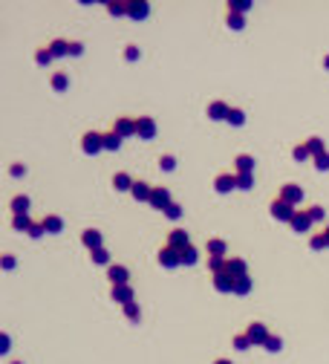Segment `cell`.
<instances>
[{
    "mask_svg": "<svg viewBox=\"0 0 329 364\" xmlns=\"http://www.w3.org/2000/svg\"><path fill=\"white\" fill-rule=\"evenodd\" d=\"M269 211H272V217L277 220V223H292L295 220V205H289V202H283L280 197L272 199V205H269Z\"/></svg>",
    "mask_w": 329,
    "mask_h": 364,
    "instance_id": "6da1fadb",
    "label": "cell"
},
{
    "mask_svg": "<svg viewBox=\"0 0 329 364\" xmlns=\"http://www.w3.org/2000/svg\"><path fill=\"white\" fill-rule=\"evenodd\" d=\"M81 150L87 156H96L104 150V133H96V130H87L81 136Z\"/></svg>",
    "mask_w": 329,
    "mask_h": 364,
    "instance_id": "7a4b0ae2",
    "label": "cell"
},
{
    "mask_svg": "<svg viewBox=\"0 0 329 364\" xmlns=\"http://www.w3.org/2000/svg\"><path fill=\"white\" fill-rule=\"evenodd\" d=\"M110 130H115L121 139H130V136L139 133V124H136V119H130V116H118L113 121V127H110Z\"/></svg>",
    "mask_w": 329,
    "mask_h": 364,
    "instance_id": "3957f363",
    "label": "cell"
},
{
    "mask_svg": "<svg viewBox=\"0 0 329 364\" xmlns=\"http://www.w3.org/2000/svg\"><path fill=\"white\" fill-rule=\"evenodd\" d=\"M246 335H248V341H251V347H254V344H266L272 332H269V327H266V324H260V321H251V324L246 327Z\"/></svg>",
    "mask_w": 329,
    "mask_h": 364,
    "instance_id": "277c9868",
    "label": "cell"
},
{
    "mask_svg": "<svg viewBox=\"0 0 329 364\" xmlns=\"http://www.w3.org/2000/svg\"><path fill=\"white\" fill-rule=\"evenodd\" d=\"M214 191H217V194H231V191H237V174H234V171L217 174V180H214Z\"/></svg>",
    "mask_w": 329,
    "mask_h": 364,
    "instance_id": "5b68a950",
    "label": "cell"
},
{
    "mask_svg": "<svg viewBox=\"0 0 329 364\" xmlns=\"http://www.w3.org/2000/svg\"><path fill=\"white\" fill-rule=\"evenodd\" d=\"M277 197L283 199V202H289V205H297V202L303 199V188H300L297 182H286V185L277 191Z\"/></svg>",
    "mask_w": 329,
    "mask_h": 364,
    "instance_id": "8992f818",
    "label": "cell"
},
{
    "mask_svg": "<svg viewBox=\"0 0 329 364\" xmlns=\"http://www.w3.org/2000/svg\"><path fill=\"white\" fill-rule=\"evenodd\" d=\"M159 266L162 269H176V266H182V251H176V248H170V246L159 248Z\"/></svg>",
    "mask_w": 329,
    "mask_h": 364,
    "instance_id": "52a82bcc",
    "label": "cell"
},
{
    "mask_svg": "<svg viewBox=\"0 0 329 364\" xmlns=\"http://www.w3.org/2000/svg\"><path fill=\"white\" fill-rule=\"evenodd\" d=\"M150 205L156 208V211H167L170 205H173V199H170V191L167 188H153V194H150Z\"/></svg>",
    "mask_w": 329,
    "mask_h": 364,
    "instance_id": "ba28073f",
    "label": "cell"
},
{
    "mask_svg": "<svg viewBox=\"0 0 329 364\" xmlns=\"http://www.w3.org/2000/svg\"><path fill=\"white\" fill-rule=\"evenodd\" d=\"M110 298H113L115 303H121V306H127V303L136 301V292H133L130 283H121V286H113V289H110Z\"/></svg>",
    "mask_w": 329,
    "mask_h": 364,
    "instance_id": "9c48e42d",
    "label": "cell"
},
{
    "mask_svg": "<svg viewBox=\"0 0 329 364\" xmlns=\"http://www.w3.org/2000/svg\"><path fill=\"white\" fill-rule=\"evenodd\" d=\"M167 246L176 248V251H185V248L194 246V243H191V237H188V232H185V229H173V232L167 234Z\"/></svg>",
    "mask_w": 329,
    "mask_h": 364,
    "instance_id": "30bf717a",
    "label": "cell"
},
{
    "mask_svg": "<svg viewBox=\"0 0 329 364\" xmlns=\"http://www.w3.org/2000/svg\"><path fill=\"white\" fill-rule=\"evenodd\" d=\"M81 243L90 248V251H99V248H104V237H101L99 229H84V232H81Z\"/></svg>",
    "mask_w": 329,
    "mask_h": 364,
    "instance_id": "8fae6325",
    "label": "cell"
},
{
    "mask_svg": "<svg viewBox=\"0 0 329 364\" xmlns=\"http://www.w3.org/2000/svg\"><path fill=\"white\" fill-rule=\"evenodd\" d=\"M150 15V3L148 0H127V17L133 20H145Z\"/></svg>",
    "mask_w": 329,
    "mask_h": 364,
    "instance_id": "7c38bea8",
    "label": "cell"
},
{
    "mask_svg": "<svg viewBox=\"0 0 329 364\" xmlns=\"http://www.w3.org/2000/svg\"><path fill=\"white\" fill-rule=\"evenodd\" d=\"M225 272H228L234 281H240V278H246L248 275V263L243 260V257H228V260H225Z\"/></svg>",
    "mask_w": 329,
    "mask_h": 364,
    "instance_id": "4fadbf2b",
    "label": "cell"
},
{
    "mask_svg": "<svg viewBox=\"0 0 329 364\" xmlns=\"http://www.w3.org/2000/svg\"><path fill=\"white\" fill-rule=\"evenodd\" d=\"M107 278H110V283L113 286H121V283H130V269L121 263H113L110 269H107Z\"/></svg>",
    "mask_w": 329,
    "mask_h": 364,
    "instance_id": "5bb4252c",
    "label": "cell"
},
{
    "mask_svg": "<svg viewBox=\"0 0 329 364\" xmlns=\"http://www.w3.org/2000/svg\"><path fill=\"white\" fill-rule=\"evenodd\" d=\"M136 124H139V133H136L139 139H153L156 130H159V127H156V119H150V116H139Z\"/></svg>",
    "mask_w": 329,
    "mask_h": 364,
    "instance_id": "9a60e30c",
    "label": "cell"
},
{
    "mask_svg": "<svg viewBox=\"0 0 329 364\" xmlns=\"http://www.w3.org/2000/svg\"><path fill=\"white\" fill-rule=\"evenodd\" d=\"M234 286H237V281L231 278L228 272L222 269V272H217L214 275V289L217 292H222V295H228V292H234Z\"/></svg>",
    "mask_w": 329,
    "mask_h": 364,
    "instance_id": "2e32d148",
    "label": "cell"
},
{
    "mask_svg": "<svg viewBox=\"0 0 329 364\" xmlns=\"http://www.w3.org/2000/svg\"><path fill=\"white\" fill-rule=\"evenodd\" d=\"M312 226H315V223H312V217H309V211H297L295 220L289 223V229H292V232H297V234H306Z\"/></svg>",
    "mask_w": 329,
    "mask_h": 364,
    "instance_id": "e0dca14e",
    "label": "cell"
},
{
    "mask_svg": "<svg viewBox=\"0 0 329 364\" xmlns=\"http://www.w3.org/2000/svg\"><path fill=\"white\" fill-rule=\"evenodd\" d=\"M228 113H231V107L225 101H211L208 104V119L211 121H228Z\"/></svg>",
    "mask_w": 329,
    "mask_h": 364,
    "instance_id": "ac0fdd59",
    "label": "cell"
},
{
    "mask_svg": "<svg viewBox=\"0 0 329 364\" xmlns=\"http://www.w3.org/2000/svg\"><path fill=\"white\" fill-rule=\"evenodd\" d=\"M234 174H254V156L251 153H240L234 159Z\"/></svg>",
    "mask_w": 329,
    "mask_h": 364,
    "instance_id": "d6986e66",
    "label": "cell"
},
{
    "mask_svg": "<svg viewBox=\"0 0 329 364\" xmlns=\"http://www.w3.org/2000/svg\"><path fill=\"white\" fill-rule=\"evenodd\" d=\"M9 208H12V217L29 214V197H26V194H15V197L9 199Z\"/></svg>",
    "mask_w": 329,
    "mask_h": 364,
    "instance_id": "ffe728a7",
    "label": "cell"
},
{
    "mask_svg": "<svg viewBox=\"0 0 329 364\" xmlns=\"http://www.w3.org/2000/svg\"><path fill=\"white\" fill-rule=\"evenodd\" d=\"M41 223H44L47 234H61V232H64V220H61L58 214H47Z\"/></svg>",
    "mask_w": 329,
    "mask_h": 364,
    "instance_id": "44dd1931",
    "label": "cell"
},
{
    "mask_svg": "<svg viewBox=\"0 0 329 364\" xmlns=\"http://www.w3.org/2000/svg\"><path fill=\"white\" fill-rule=\"evenodd\" d=\"M130 194H133V199H139V202H150V194H153V188H150L148 182H142V180H139L136 185H133V191H130Z\"/></svg>",
    "mask_w": 329,
    "mask_h": 364,
    "instance_id": "7402d4cb",
    "label": "cell"
},
{
    "mask_svg": "<svg viewBox=\"0 0 329 364\" xmlns=\"http://www.w3.org/2000/svg\"><path fill=\"white\" fill-rule=\"evenodd\" d=\"M50 87L55 93H66V90H69V75H66V72H52Z\"/></svg>",
    "mask_w": 329,
    "mask_h": 364,
    "instance_id": "603a6c76",
    "label": "cell"
},
{
    "mask_svg": "<svg viewBox=\"0 0 329 364\" xmlns=\"http://www.w3.org/2000/svg\"><path fill=\"white\" fill-rule=\"evenodd\" d=\"M50 52H52V58H64V55H69V41H64V38L50 41Z\"/></svg>",
    "mask_w": 329,
    "mask_h": 364,
    "instance_id": "cb8c5ba5",
    "label": "cell"
},
{
    "mask_svg": "<svg viewBox=\"0 0 329 364\" xmlns=\"http://www.w3.org/2000/svg\"><path fill=\"white\" fill-rule=\"evenodd\" d=\"M133 185H136V180H133L130 174H115V177H113V188H115V191H133Z\"/></svg>",
    "mask_w": 329,
    "mask_h": 364,
    "instance_id": "d4e9b609",
    "label": "cell"
},
{
    "mask_svg": "<svg viewBox=\"0 0 329 364\" xmlns=\"http://www.w3.org/2000/svg\"><path fill=\"white\" fill-rule=\"evenodd\" d=\"M208 257H225V240L222 237H211L208 240Z\"/></svg>",
    "mask_w": 329,
    "mask_h": 364,
    "instance_id": "484cf974",
    "label": "cell"
},
{
    "mask_svg": "<svg viewBox=\"0 0 329 364\" xmlns=\"http://www.w3.org/2000/svg\"><path fill=\"white\" fill-rule=\"evenodd\" d=\"M32 226L35 223H32V217L29 214H15L12 217V229H15V232H29Z\"/></svg>",
    "mask_w": 329,
    "mask_h": 364,
    "instance_id": "4316f807",
    "label": "cell"
},
{
    "mask_svg": "<svg viewBox=\"0 0 329 364\" xmlns=\"http://www.w3.org/2000/svg\"><path fill=\"white\" fill-rule=\"evenodd\" d=\"M225 23H228V29L240 32V29H246V15H237V12H225Z\"/></svg>",
    "mask_w": 329,
    "mask_h": 364,
    "instance_id": "83f0119b",
    "label": "cell"
},
{
    "mask_svg": "<svg viewBox=\"0 0 329 364\" xmlns=\"http://www.w3.org/2000/svg\"><path fill=\"white\" fill-rule=\"evenodd\" d=\"M306 148H309V153H312V159L315 156H321V153H327V145H324L321 136H309V139H306Z\"/></svg>",
    "mask_w": 329,
    "mask_h": 364,
    "instance_id": "f1b7e54d",
    "label": "cell"
},
{
    "mask_svg": "<svg viewBox=\"0 0 329 364\" xmlns=\"http://www.w3.org/2000/svg\"><path fill=\"white\" fill-rule=\"evenodd\" d=\"M107 15L110 17H124L127 15V0H113V3H107Z\"/></svg>",
    "mask_w": 329,
    "mask_h": 364,
    "instance_id": "f546056e",
    "label": "cell"
},
{
    "mask_svg": "<svg viewBox=\"0 0 329 364\" xmlns=\"http://www.w3.org/2000/svg\"><path fill=\"white\" fill-rule=\"evenodd\" d=\"M309 248H312V251H324V248H329L327 232H315L312 237H309Z\"/></svg>",
    "mask_w": 329,
    "mask_h": 364,
    "instance_id": "4dcf8cb0",
    "label": "cell"
},
{
    "mask_svg": "<svg viewBox=\"0 0 329 364\" xmlns=\"http://www.w3.org/2000/svg\"><path fill=\"white\" fill-rule=\"evenodd\" d=\"M121 142H124V139H121L115 130L104 133V150H118V148H121Z\"/></svg>",
    "mask_w": 329,
    "mask_h": 364,
    "instance_id": "1f68e13d",
    "label": "cell"
},
{
    "mask_svg": "<svg viewBox=\"0 0 329 364\" xmlns=\"http://www.w3.org/2000/svg\"><path fill=\"white\" fill-rule=\"evenodd\" d=\"M90 260H93V263L96 266H107V269H110V251H107V248H99V251H90Z\"/></svg>",
    "mask_w": 329,
    "mask_h": 364,
    "instance_id": "d6a6232c",
    "label": "cell"
},
{
    "mask_svg": "<svg viewBox=\"0 0 329 364\" xmlns=\"http://www.w3.org/2000/svg\"><path fill=\"white\" fill-rule=\"evenodd\" d=\"M121 309H124V318H127L130 324H139V321H142V309H139V303H136V301L127 303V306H121Z\"/></svg>",
    "mask_w": 329,
    "mask_h": 364,
    "instance_id": "836d02e7",
    "label": "cell"
},
{
    "mask_svg": "<svg viewBox=\"0 0 329 364\" xmlns=\"http://www.w3.org/2000/svg\"><path fill=\"white\" fill-rule=\"evenodd\" d=\"M159 171H164V174L176 171V156H173V153H162V156H159Z\"/></svg>",
    "mask_w": 329,
    "mask_h": 364,
    "instance_id": "e575fe53",
    "label": "cell"
},
{
    "mask_svg": "<svg viewBox=\"0 0 329 364\" xmlns=\"http://www.w3.org/2000/svg\"><path fill=\"white\" fill-rule=\"evenodd\" d=\"M251 0H231L228 3V12H237V15H246V12H251Z\"/></svg>",
    "mask_w": 329,
    "mask_h": 364,
    "instance_id": "d590c367",
    "label": "cell"
},
{
    "mask_svg": "<svg viewBox=\"0 0 329 364\" xmlns=\"http://www.w3.org/2000/svg\"><path fill=\"white\" fill-rule=\"evenodd\" d=\"M35 64H38V66H50V64H52L50 47H41V50H35Z\"/></svg>",
    "mask_w": 329,
    "mask_h": 364,
    "instance_id": "8d00e7d4",
    "label": "cell"
},
{
    "mask_svg": "<svg viewBox=\"0 0 329 364\" xmlns=\"http://www.w3.org/2000/svg\"><path fill=\"white\" fill-rule=\"evenodd\" d=\"M228 124H231V127H243V124H246V113H243L240 107H231V113H228Z\"/></svg>",
    "mask_w": 329,
    "mask_h": 364,
    "instance_id": "74e56055",
    "label": "cell"
},
{
    "mask_svg": "<svg viewBox=\"0 0 329 364\" xmlns=\"http://www.w3.org/2000/svg\"><path fill=\"white\" fill-rule=\"evenodd\" d=\"M251 289H254V281L246 275V278H240V281H237V286H234V295H248Z\"/></svg>",
    "mask_w": 329,
    "mask_h": 364,
    "instance_id": "f35d334b",
    "label": "cell"
},
{
    "mask_svg": "<svg viewBox=\"0 0 329 364\" xmlns=\"http://www.w3.org/2000/svg\"><path fill=\"white\" fill-rule=\"evenodd\" d=\"M199 260V251H197V246H188L185 251H182V266H194Z\"/></svg>",
    "mask_w": 329,
    "mask_h": 364,
    "instance_id": "ab89813d",
    "label": "cell"
},
{
    "mask_svg": "<svg viewBox=\"0 0 329 364\" xmlns=\"http://www.w3.org/2000/svg\"><path fill=\"white\" fill-rule=\"evenodd\" d=\"M292 156H295V162H306V159H312V153H309V148H306V142H300V145H295V150H292Z\"/></svg>",
    "mask_w": 329,
    "mask_h": 364,
    "instance_id": "60d3db41",
    "label": "cell"
},
{
    "mask_svg": "<svg viewBox=\"0 0 329 364\" xmlns=\"http://www.w3.org/2000/svg\"><path fill=\"white\" fill-rule=\"evenodd\" d=\"M237 188H240V191L254 188V174H237Z\"/></svg>",
    "mask_w": 329,
    "mask_h": 364,
    "instance_id": "b9f144b4",
    "label": "cell"
},
{
    "mask_svg": "<svg viewBox=\"0 0 329 364\" xmlns=\"http://www.w3.org/2000/svg\"><path fill=\"white\" fill-rule=\"evenodd\" d=\"M139 58H142V50H139V47H136V44H127V47H124V61H139Z\"/></svg>",
    "mask_w": 329,
    "mask_h": 364,
    "instance_id": "7bdbcfd3",
    "label": "cell"
},
{
    "mask_svg": "<svg viewBox=\"0 0 329 364\" xmlns=\"http://www.w3.org/2000/svg\"><path fill=\"white\" fill-rule=\"evenodd\" d=\"M263 347L269 350V353H280V350H283V338H280V335H269V341H266Z\"/></svg>",
    "mask_w": 329,
    "mask_h": 364,
    "instance_id": "ee69618b",
    "label": "cell"
},
{
    "mask_svg": "<svg viewBox=\"0 0 329 364\" xmlns=\"http://www.w3.org/2000/svg\"><path fill=\"white\" fill-rule=\"evenodd\" d=\"M231 344H234V350H248V347H251V341H248V335H246V332L234 335V338H231Z\"/></svg>",
    "mask_w": 329,
    "mask_h": 364,
    "instance_id": "f6af8a7d",
    "label": "cell"
},
{
    "mask_svg": "<svg viewBox=\"0 0 329 364\" xmlns=\"http://www.w3.org/2000/svg\"><path fill=\"white\" fill-rule=\"evenodd\" d=\"M306 211L312 217V223H324V220H327V211H324L321 205H312V208H306Z\"/></svg>",
    "mask_w": 329,
    "mask_h": 364,
    "instance_id": "bcb514c9",
    "label": "cell"
},
{
    "mask_svg": "<svg viewBox=\"0 0 329 364\" xmlns=\"http://www.w3.org/2000/svg\"><path fill=\"white\" fill-rule=\"evenodd\" d=\"M225 260H228V257H208V269H211V272H222V269H225Z\"/></svg>",
    "mask_w": 329,
    "mask_h": 364,
    "instance_id": "7dc6e473",
    "label": "cell"
},
{
    "mask_svg": "<svg viewBox=\"0 0 329 364\" xmlns=\"http://www.w3.org/2000/svg\"><path fill=\"white\" fill-rule=\"evenodd\" d=\"M44 234H47V229H44V223H35L32 229H29V232H26V237H32V240H41V237H44Z\"/></svg>",
    "mask_w": 329,
    "mask_h": 364,
    "instance_id": "c3c4849f",
    "label": "cell"
},
{
    "mask_svg": "<svg viewBox=\"0 0 329 364\" xmlns=\"http://www.w3.org/2000/svg\"><path fill=\"white\" fill-rule=\"evenodd\" d=\"M312 162H315L318 171H329V150H327V153H321V156H315Z\"/></svg>",
    "mask_w": 329,
    "mask_h": 364,
    "instance_id": "681fc988",
    "label": "cell"
},
{
    "mask_svg": "<svg viewBox=\"0 0 329 364\" xmlns=\"http://www.w3.org/2000/svg\"><path fill=\"white\" fill-rule=\"evenodd\" d=\"M164 217H167V220H179V217H182V205H179V202H173V205L164 211Z\"/></svg>",
    "mask_w": 329,
    "mask_h": 364,
    "instance_id": "f907efd6",
    "label": "cell"
},
{
    "mask_svg": "<svg viewBox=\"0 0 329 364\" xmlns=\"http://www.w3.org/2000/svg\"><path fill=\"white\" fill-rule=\"evenodd\" d=\"M0 266H3V269H6V272H9V269H15V266H17V260H15V254H3V257H0Z\"/></svg>",
    "mask_w": 329,
    "mask_h": 364,
    "instance_id": "816d5d0a",
    "label": "cell"
},
{
    "mask_svg": "<svg viewBox=\"0 0 329 364\" xmlns=\"http://www.w3.org/2000/svg\"><path fill=\"white\" fill-rule=\"evenodd\" d=\"M69 55H72V58L84 55V44H81V41H69Z\"/></svg>",
    "mask_w": 329,
    "mask_h": 364,
    "instance_id": "f5cc1de1",
    "label": "cell"
},
{
    "mask_svg": "<svg viewBox=\"0 0 329 364\" xmlns=\"http://www.w3.org/2000/svg\"><path fill=\"white\" fill-rule=\"evenodd\" d=\"M9 347H12V338H9V335L3 332V335H0V353L6 356V353H9Z\"/></svg>",
    "mask_w": 329,
    "mask_h": 364,
    "instance_id": "db71d44e",
    "label": "cell"
},
{
    "mask_svg": "<svg viewBox=\"0 0 329 364\" xmlns=\"http://www.w3.org/2000/svg\"><path fill=\"white\" fill-rule=\"evenodd\" d=\"M23 174H26V168L20 165V162H15V165L9 168V177H15V180H17V177H23Z\"/></svg>",
    "mask_w": 329,
    "mask_h": 364,
    "instance_id": "11a10c76",
    "label": "cell"
},
{
    "mask_svg": "<svg viewBox=\"0 0 329 364\" xmlns=\"http://www.w3.org/2000/svg\"><path fill=\"white\" fill-rule=\"evenodd\" d=\"M214 364H234V362H231V359H217Z\"/></svg>",
    "mask_w": 329,
    "mask_h": 364,
    "instance_id": "9f6ffc18",
    "label": "cell"
},
{
    "mask_svg": "<svg viewBox=\"0 0 329 364\" xmlns=\"http://www.w3.org/2000/svg\"><path fill=\"white\" fill-rule=\"evenodd\" d=\"M324 66H327V69H329V55H327V58H324Z\"/></svg>",
    "mask_w": 329,
    "mask_h": 364,
    "instance_id": "6f0895ef",
    "label": "cell"
},
{
    "mask_svg": "<svg viewBox=\"0 0 329 364\" xmlns=\"http://www.w3.org/2000/svg\"><path fill=\"white\" fill-rule=\"evenodd\" d=\"M324 232H327V243H329V223H327V229H324Z\"/></svg>",
    "mask_w": 329,
    "mask_h": 364,
    "instance_id": "680465c9",
    "label": "cell"
},
{
    "mask_svg": "<svg viewBox=\"0 0 329 364\" xmlns=\"http://www.w3.org/2000/svg\"><path fill=\"white\" fill-rule=\"evenodd\" d=\"M9 364H23V362H9Z\"/></svg>",
    "mask_w": 329,
    "mask_h": 364,
    "instance_id": "91938a15",
    "label": "cell"
}]
</instances>
